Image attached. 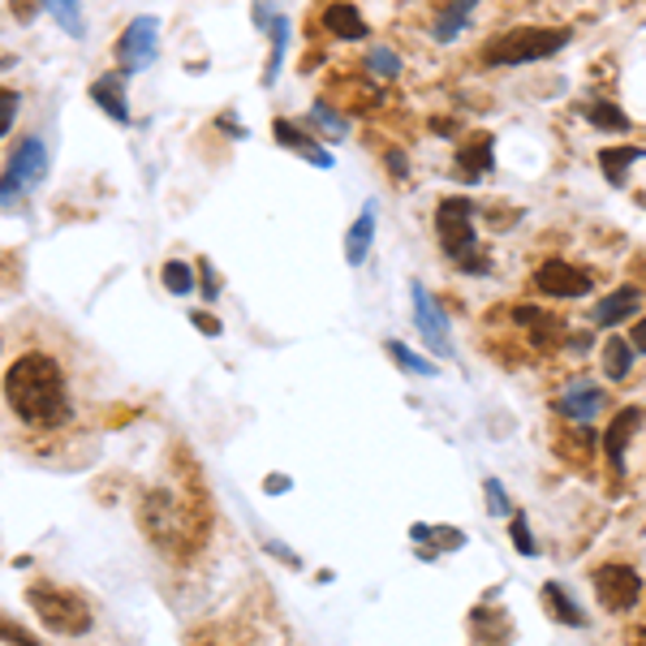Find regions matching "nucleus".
I'll list each match as a JSON object with an SVG mask.
<instances>
[{
	"label": "nucleus",
	"instance_id": "obj_6",
	"mask_svg": "<svg viewBox=\"0 0 646 646\" xmlns=\"http://www.w3.org/2000/svg\"><path fill=\"white\" fill-rule=\"evenodd\" d=\"M48 177V147L43 138H22L13 151H9V164L0 168V207H13L18 198H27L43 186Z\"/></svg>",
	"mask_w": 646,
	"mask_h": 646
},
{
	"label": "nucleus",
	"instance_id": "obj_20",
	"mask_svg": "<svg viewBox=\"0 0 646 646\" xmlns=\"http://www.w3.org/2000/svg\"><path fill=\"white\" fill-rule=\"evenodd\" d=\"M539 599H544V608L551 613V620H560V625H569V629H586V625H590L586 613L578 608V599H569V590H565L560 581H544Z\"/></svg>",
	"mask_w": 646,
	"mask_h": 646
},
{
	"label": "nucleus",
	"instance_id": "obj_10",
	"mask_svg": "<svg viewBox=\"0 0 646 646\" xmlns=\"http://www.w3.org/2000/svg\"><path fill=\"white\" fill-rule=\"evenodd\" d=\"M535 290L548 293V297H581V293L595 290V281H590V272H581L569 258H548L535 267Z\"/></svg>",
	"mask_w": 646,
	"mask_h": 646
},
{
	"label": "nucleus",
	"instance_id": "obj_11",
	"mask_svg": "<svg viewBox=\"0 0 646 646\" xmlns=\"http://www.w3.org/2000/svg\"><path fill=\"white\" fill-rule=\"evenodd\" d=\"M643 422H646L643 405H625V410H616L613 414V427H608V435H604V452H608L613 483L625 479V452H629V444H634V435H638Z\"/></svg>",
	"mask_w": 646,
	"mask_h": 646
},
{
	"label": "nucleus",
	"instance_id": "obj_22",
	"mask_svg": "<svg viewBox=\"0 0 646 646\" xmlns=\"http://www.w3.org/2000/svg\"><path fill=\"white\" fill-rule=\"evenodd\" d=\"M474 4H479V0H449V4L440 9V18L431 22V39H435V43H452L457 35L466 31V22H470Z\"/></svg>",
	"mask_w": 646,
	"mask_h": 646
},
{
	"label": "nucleus",
	"instance_id": "obj_31",
	"mask_svg": "<svg viewBox=\"0 0 646 646\" xmlns=\"http://www.w3.org/2000/svg\"><path fill=\"white\" fill-rule=\"evenodd\" d=\"M160 276H164V285H168V293H177V297H186V293L194 290V272L186 267V263H177V258L164 263Z\"/></svg>",
	"mask_w": 646,
	"mask_h": 646
},
{
	"label": "nucleus",
	"instance_id": "obj_25",
	"mask_svg": "<svg viewBox=\"0 0 646 646\" xmlns=\"http://www.w3.org/2000/svg\"><path fill=\"white\" fill-rule=\"evenodd\" d=\"M604 375H608V380H613V384H620V380H625V375H629V371H634V345H629V341H625V336H608V341H604Z\"/></svg>",
	"mask_w": 646,
	"mask_h": 646
},
{
	"label": "nucleus",
	"instance_id": "obj_18",
	"mask_svg": "<svg viewBox=\"0 0 646 646\" xmlns=\"http://www.w3.org/2000/svg\"><path fill=\"white\" fill-rule=\"evenodd\" d=\"M410 539L419 544L422 560H435L440 551H461L466 548V535L457 526H410Z\"/></svg>",
	"mask_w": 646,
	"mask_h": 646
},
{
	"label": "nucleus",
	"instance_id": "obj_33",
	"mask_svg": "<svg viewBox=\"0 0 646 646\" xmlns=\"http://www.w3.org/2000/svg\"><path fill=\"white\" fill-rule=\"evenodd\" d=\"M18 108H22V96H18V91H9V87H0V138L13 129V121H18Z\"/></svg>",
	"mask_w": 646,
	"mask_h": 646
},
{
	"label": "nucleus",
	"instance_id": "obj_42",
	"mask_svg": "<svg viewBox=\"0 0 646 646\" xmlns=\"http://www.w3.org/2000/svg\"><path fill=\"white\" fill-rule=\"evenodd\" d=\"M263 487H267V491H290V479H285V474H272Z\"/></svg>",
	"mask_w": 646,
	"mask_h": 646
},
{
	"label": "nucleus",
	"instance_id": "obj_15",
	"mask_svg": "<svg viewBox=\"0 0 646 646\" xmlns=\"http://www.w3.org/2000/svg\"><path fill=\"white\" fill-rule=\"evenodd\" d=\"M638 311H643V290H638V285H620V290H613L608 297L595 302L590 323H595V327H613V323L634 320Z\"/></svg>",
	"mask_w": 646,
	"mask_h": 646
},
{
	"label": "nucleus",
	"instance_id": "obj_13",
	"mask_svg": "<svg viewBox=\"0 0 646 646\" xmlns=\"http://www.w3.org/2000/svg\"><path fill=\"white\" fill-rule=\"evenodd\" d=\"M604 401H608V397H604V388L590 384V380H578V384H569L560 397H556V414L586 427V422L604 410Z\"/></svg>",
	"mask_w": 646,
	"mask_h": 646
},
{
	"label": "nucleus",
	"instance_id": "obj_38",
	"mask_svg": "<svg viewBox=\"0 0 646 646\" xmlns=\"http://www.w3.org/2000/svg\"><path fill=\"white\" fill-rule=\"evenodd\" d=\"M190 323L203 332V336H221V320H216V315H198V311H194Z\"/></svg>",
	"mask_w": 646,
	"mask_h": 646
},
{
	"label": "nucleus",
	"instance_id": "obj_40",
	"mask_svg": "<svg viewBox=\"0 0 646 646\" xmlns=\"http://www.w3.org/2000/svg\"><path fill=\"white\" fill-rule=\"evenodd\" d=\"M267 551H272V556H281V560H285V565H293V569L302 565V560H297V556H293L290 548H281V544H267Z\"/></svg>",
	"mask_w": 646,
	"mask_h": 646
},
{
	"label": "nucleus",
	"instance_id": "obj_35",
	"mask_svg": "<svg viewBox=\"0 0 646 646\" xmlns=\"http://www.w3.org/2000/svg\"><path fill=\"white\" fill-rule=\"evenodd\" d=\"M0 643H9V646H39L31 634L22 629V625H13V620H9L4 613H0Z\"/></svg>",
	"mask_w": 646,
	"mask_h": 646
},
{
	"label": "nucleus",
	"instance_id": "obj_9",
	"mask_svg": "<svg viewBox=\"0 0 646 646\" xmlns=\"http://www.w3.org/2000/svg\"><path fill=\"white\" fill-rule=\"evenodd\" d=\"M410 297H414V323H419L422 341L431 345V354L440 358H457V350H452V332H449V320H444V311H440V302L431 297V290L427 285H410Z\"/></svg>",
	"mask_w": 646,
	"mask_h": 646
},
{
	"label": "nucleus",
	"instance_id": "obj_43",
	"mask_svg": "<svg viewBox=\"0 0 646 646\" xmlns=\"http://www.w3.org/2000/svg\"><path fill=\"white\" fill-rule=\"evenodd\" d=\"M629 646H646V629H629Z\"/></svg>",
	"mask_w": 646,
	"mask_h": 646
},
{
	"label": "nucleus",
	"instance_id": "obj_8",
	"mask_svg": "<svg viewBox=\"0 0 646 646\" xmlns=\"http://www.w3.org/2000/svg\"><path fill=\"white\" fill-rule=\"evenodd\" d=\"M595 595L608 613H629L638 599H643V574L634 565H604L595 569Z\"/></svg>",
	"mask_w": 646,
	"mask_h": 646
},
{
	"label": "nucleus",
	"instance_id": "obj_23",
	"mask_svg": "<svg viewBox=\"0 0 646 646\" xmlns=\"http://www.w3.org/2000/svg\"><path fill=\"white\" fill-rule=\"evenodd\" d=\"M581 117H586V121H590V126L595 129H608V134H625V129L634 126V121H629V117H625V108H620V104H613V99H586V104H581L578 108Z\"/></svg>",
	"mask_w": 646,
	"mask_h": 646
},
{
	"label": "nucleus",
	"instance_id": "obj_37",
	"mask_svg": "<svg viewBox=\"0 0 646 646\" xmlns=\"http://www.w3.org/2000/svg\"><path fill=\"white\" fill-rule=\"evenodd\" d=\"M272 22H276V4L272 0H255V27L258 31H272Z\"/></svg>",
	"mask_w": 646,
	"mask_h": 646
},
{
	"label": "nucleus",
	"instance_id": "obj_41",
	"mask_svg": "<svg viewBox=\"0 0 646 646\" xmlns=\"http://www.w3.org/2000/svg\"><path fill=\"white\" fill-rule=\"evenodd\" d=\"M629 345H634V354H646V320L634 327V341Z\"/></svg>",
	"mask_w": 646,
	"mask_h": 646
},
{
	"label": "nucleus",
	"instance_id": "obj_24",
	"mask_svg": "<svg viewBox=\"0 0 646 646\" xmlns=\"http://www.w3.org/2000/svg\"><path fill=\"white\" fill-rule=\"evenodd\" d=\"M638 160H646V147H608V151H599V173L613 186H625L629 182V168Z\"/></svg>",
	"mask_w": 646,
	"mask_h": 646
},
{
	"label": "nucleus",
	"instance_id": "obj_21",
	"mask_svg": "<svg viewBox=\"0 0 646 646\" xmlns=\"http://www.w3.org/2000/svg\"><path fill=\"white\" fill-rule=\"evenodd\" d=\"M323 27H327V35H336V39H366L371 35L366 18L358 13L354 4H345V0H332L323 9Z\"/></svg>",
	"mask_w": 646,
	"mask_h": 646
},
{
	"label": "nucleus",
	"instance_id": "obj_3",
	"mask_svg": "<svg viewBox=\"0 0 646 646\" xmlns=\"http://www.w3.org/2000/svg\"><path fill=\"white\" fill-rule=\"evenodd\" d=\"M574 43L569 27H513V31L491 35L479 52L487 69H505V65H535L548 61L556 52H565Z\"/></svg>",
	"mask_w": 646,
	"mask_h": 646
},
{
	"label": "nucleus",
	"instance_id": "obj_16",
	"mask_svg": "<svg viewBox=\"0 0 646 646\" xmlns=\"http://www.w3.org/2000/svg\"><path fill=\"white\" fill-rule=\"evenodd\" d=\"M126 74L121 69H112V74H99L96 82H91V99H96V108H104V117H112L117 126H126L129 121V104H126Z\"/></svg>",
	"mask_w": 646,
	"mask_h": 646
},
{
	"label": "nucleus",
	"instance_id": "obj_36",
	"mask_svg": "<svg viewBox=\"0 0 646 646\" xmlns=\"http://www.w3.org/2000/svg\"><path fill=\"white\" fill-rule=\"evenodd\" d=\"M384 160H388V173H392L397 182H405V177H410V160H405V151H397V147H392Z\"/></svg>",
	"mask_w": 646,
	"mask_h": 646
},
{
	"label": "nucleus",
	"instance_id": "obj_5",
	"mask_svg": "<svg viewBox=\"0 0 646 646\" xmlns=\"http://www.w3.org/2000/svg\"><path fill=\"white\" fill-rule=\"evenodd\" d=\"M138 521H143V530L168 551H190L194 539H203V535L194 530L190 509L177 505L173 491H147L143 505H138Z\"/></svg>",
	"mask_w": 646,
	"mask_h": 646
},
{
	"label": "nucleus",
	"instance_id": "obj_29",
	"mask_svg": "<svg viewBox=\"0 0 646 646\" xmlns=\"http://www.w3.org/2000/svg\"><path fill=\"white\" fill-rule=\"evenodd\" d=\"M388 354H392V362H397L401 371H410V375H422V380L440 371L435 362H427V358L414 354V350H410V345H401V341H388Z\"/></svg>",
	"mask_w": 646,
	"mask_h": 646
},
{
	"label": "nucleus",
	"instance_id": "obj_7",
	"mask_svg": "<svg viewBox=\"0 0 646 646\" xmlns=\"http://www.w3.org/2000/svg\"><path fill=\"white\" fill-rule=\"evenodd\" d=\"M160 57V18H151V13H143V18H134L121 39H117V69L121 74H143V69H151Z\"/></svg>",
	"mask_w": 646,
	"mask_h": 646
},
{
	"label": "nucleus",
	"instance_id": "obj_39",
	"mask_svg": "<svg viewBox=\"0 0 646 646\" xmlns=\"http://www.w3.org/2000/svg\"><path fill=\"white\" fill-rule=\"evenodd\" d=\"M198 272H203V293H207V297H221V281H216L212 263H198Z\"/></svg>",
	"mask_w": 646,
	"mask_h": 646
},
{
	"label": "nucleus",
	"instance_id": "obj_12",
	"mask_svg": "<svg viewBox=\"0 0 646 646\" xmlns=\"http://www.w3.org/2000/svg\"><path fill=\"white\" fill-rule=\"evenodd\" d=\"M491 168H496V138L487 129H479V134H470L457 147V177L474 186V182H483Z\"/></svg>",
	"mask_w": 646,
	"mask_h": 646
},
{
	"label": "nucleus",
	"instance_id": "obj_2",
	"mask_svg": "<svg viewBox=\"0 0 646 646\" xmlns=\"http://www.w3.org/2000/svg\"><path fill=\"white\" fill-rule=\"evenodd\" d=\"M479 207H474V198H466V194H449V198H440L435 203V237H440V251L461 267V272H479L487 276L491 272V258L479 251Z\"/></svg>",
	"mask_w": 646,
	"mask_h": 646
},
{
	"label": "nucleus",
	"instance_id": "obj_19",
	"mask_svg": "<svg viewBox=\"0 0 646 646\" xmlns=\"http://www.w3.org/2000/svg\"><path fill=\"white\" fill-rule=\"evenodd\" d=\"M371 242H375V203H362L358 221L350 225V233H345V258H350V267H362V263H366Z\"/></svg>",
	"mask_w": 646,
	"mask_h": 646
},
{
	"label": "nucleus",
	"instance_id": "obj_1",
	"mask_svg": "<svg viewBox=\"0 0 646 646\" xmlns=\"http://www.w3.org/2000/svg\"><path fill=\"white\" fill-rule=\"evenodd\" d=\"M4 401L27 427H61L69 419V388H65V371L52 354H22L9 375H4Z\"/></svg>",
	"mask_w": 646,
	"mask_h": 646
},
{
	"label": "nucleus",
	"instance_id": "obj_28",
	"mask_svg": "<svg viewBox=\"0 0 646 646\" xmlns=\"http://www.w3.org/2000/svg\"><path fill=\"white\" fill-rule=\"evenodd\" d=\"M311 126L323 129L327 138H345V134H350L345 112H341V108H332L327 99H315V104H311Z\"/></svg>",
	"mask_w": 646,
	"mask_h": 646
},
{
	"label": "nucleus",
	"instance_id": "obj_4",
	"mask_svg": "<svg viewBox=\"0 0 646 646\" xmlns=\"http://www.w3.org/2000/svg\"><path fill=\"white\" fill-rule=\"evenodd\" d=\"M27 599H31L35 616L52 629V634H65V638H82L87 629H91V604L78 595V590H69V586H57V581H35L31 590H27Z\"/></svg>",
	"mask_w": 646,
	"mask_h": 646
},
{
	"label": "nucleus",
	"instance_id": "obj_27",
	"mask_svg": "<svg viewBox=\"0 0 646 646\" xmlns=\"http://www.w3.org/2000/svg\"><path fill=\"white\" fill-rule=\"evenodd\" d=\"M43 9L57 18V27L69 39H87V18H82V4L78 0H43Z\"/></svg>",
	"mask_w": 646,
	"mask_h": 646
},
{
	"label": "nucleus",
	"instance_id": "obj_34",
	"mask_svg": "<svg viewBox=\"0 0 646 646\" xmlns=\"http://www.w3.org/2000/svg\"><path fill=\"white\" fill-rule=\"evenodd\" d=\"M483 491H487V513H491V517H509V513H513V509H509V496H505V483H500V479H487Z\"/></svg>",
	"mask_w": 646,
	"mask_h": 646
},
{
	"label": "nucleus",
	"instance_id": "obj_26",
	"mask_svg": "<svg viewBox=\"0 0 646 646\" xmlns=\"http://www.w3.org/2000/svg\"><path fill=\"white\" fill-rule=\"evenodd\" d=\"M290 39H293L290 18L276 13V22H272V57H267V69H263V82H267V87L281 78V65H285V52H290Z\"/></svg>",
	"mask_w": 646,
	"mask_h": 646
},
{
	"label": "nucleus",
	"instance_id": "obj_32",
	"mask_svg": "<svg viewBox=\"0 0 646 646\" xmlns=\"http://www.w3.org/2000/svg\"><path fill=\"white\" fill-rule=\"evenodd\" d=\"M509 535H513V548L521 551V556H539V544H535V535H530V521H526V513L509 517Z\"/></svg>",
	"mask_w": 646,
	"mask_h": 646
},
{
	"label": "nucleus",
	"instance_id": "obj_30",
	"mask_svg": "<svg viewBox=\"0 0 646 646\" xmlns=\"http://www.w3.org/2000/svg\"><path fill=\"white\" fill-rule=\"evenodd\" d=\"M366 69H371L375 78L392 82V78L401 74V57H397V52H388V48H371V52H366Z\"/></svg>",
	"mask_w": 646,
	"mask_h": 646
},
{
	"label": "nucleus",
	"instance_id": "obj_17",
	"mask_svg": "<svg viewBox=\"0 0 646 646\" xmlns=\"http://www.w3.org/2000/svg\"><path fill=\"white\" fill-rule=\"evenodd\" d=\"M272 134H276V143H281V147H290L293 156L311 160V164H315V168H332V156L323 151V147H320V143H315V138H311V134H306V129L293 126L290 117H281V121L272 126Z\"/></svg>",
	"mask_w": 646,
	"mask_h": 646
},
{
	"label": "nucleus",
	"instance_id": "obj_14",
	"mask_svg": "<svg viewBox=\"0 0 646 646\" xmlns=\"http://www.w3.org/2000/svg\"><path fill=\"white\" fill-rule=\"evenodd\" d=\"M513 643V620L505 608L483 604L470 613V646H509Z\"/></svg>",
	"mask_w": 646,
	"mask_h": 646
}]
</instances>
